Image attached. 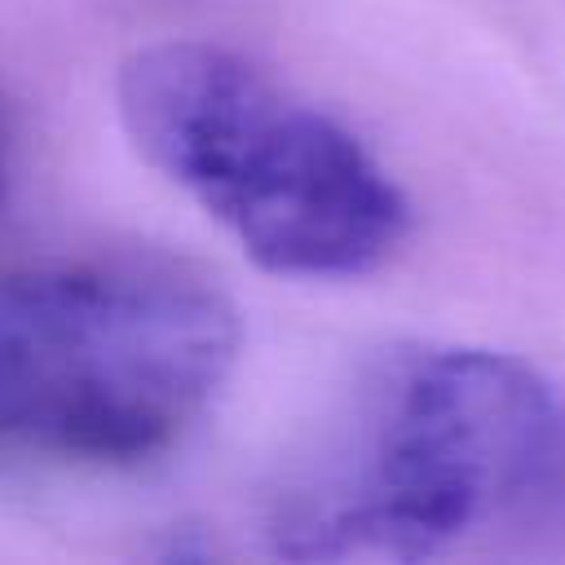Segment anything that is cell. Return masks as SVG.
Instances as JSON below:
<instances>
[{
  "mask_svg": "<svg viewBox=\"0 0 565 565\" xmlns=\"http://www.w3.org/2000/svg\"><path fill=\"white\" fill-rule=\"evenodd\" d=\"M565 534V397L490 349H388L274 499L291 561L441 556Z\"/></svg>",
  "mask_w": 565,
  "mask_h": 565,
  "instance_id": "1",
  "label": "cell"
},
{
  "mask_svg": "<svg viewBox=\"0 0 565 565\" xmlns=\"http://www.w3.org/2000/svg\"><path fill=\"white\" fill-rule=\"evenodd\" d=\"M115 110L132 150L269 274H366L406 234V199L366 146L221 44L137 49Z\"/></svg>",
  "mask_w": 565,
  "mask_h": 565,
  "instance_id": "2",
  "label": "cell"
},
{
  "mask_svg": "<svg viewBox=\"0 0 565 565\" xmlns=\"http://www.w3.org/2000/svg\"><path fill=\"white\" fill-rule=\"evenodd\" d=\"M238 358L225 296L163 269L0 274V441L132 463L172 446Z\"/></svg>",
  "mask_w": 565,
  "mask_h": 565,
  "instance_id": "3",
  "label": "cell"
},
{
  "mask_svg": "<svg viewBox=\"0 0 565 565\" xmlns=\"http://www.w3.org/2000/svg\"><path fill=\"white\" fill-rule=\"evenodd\" d=\"M0 190H4V132H0Z\"/></svg>",
  "mask_w": 565,
  "mask_h": 565,
  "instance_id": "4",
  "label": "cell"
}]
</instances>
